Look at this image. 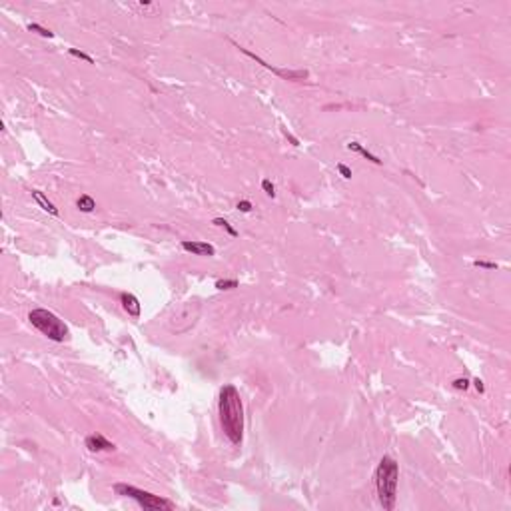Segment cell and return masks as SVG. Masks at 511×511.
<instances>
[{
  "instance_id": "14",
  "label": "cell",
  "mask_w": 511,
  "mask_h": 511,
  "mask_svg": "<svg viewBox=\"0 0 511 511\" xmlns=\"http://www.w3.org/2000/svg\"><path fill=\"white\" fill-rule=\"evenodd\" d=\"M212 224H214V226H220V228H224V230L230 234L232 238H236V236H238V230H236V228H232V226H230V224H228L224 218H216V220L212 222Z\"/></svg>"
},
{
  "instance_id": "16",
  "label": "cell",
  "mask_w": 511,
  "mask_h": 511,
  "mask_svg": "<svg viewBox=\"0 0 511 511\" xmlns=\"http://www.w3.org/2000/svg\"><path fill=\"white\" fill-rule=\"evenodd\" d=\"M68 54H70V56H74V58H80V60H86L88 64H92V62H94V58H92V56H88L86 52H82V50H78V48H68Z\"/></svg>"
},
{
  "instance_id": "9",
  "label": "cell",
  "mask_w": 511,
  "mask_h": 511,
  "mask_svg": "<svg viewBox=\"0 0 511 511\" xmlns=\"http://www.w3.org/2000/svg\"><path fill=\"white\" fill-rule=\"evenodd\" d=\"M182 248L190 254L194 256H214L216 254V248L208 244V242H190V240H184L182 242Z\"/></svg>"
},
{
  "instance_id": "19",
  "label": "cell",
  "mask_w": 511,
  "mask_h": 511,
  "mask_svg": "<svg viewBox=\"0 0 511 511\" xmlns=\"http://www.w3.org/2000/svg\"><path fill=\"white\" fill-rule=\"evenodd\" d=\"M473 266L483 268V270H497V264H495V262H485V260H475Z\"/></svg>"
},
{
  "instance_id": "7",
  "label": "cell",
  "mask_w": 511,
  "mask_h": 511,
  "mask_svg": "<svg viewBox=\"0 0 511 511\" xmlns=\"http://www.w3.org/2000/svg\"><path fill=\"white\" fill-rule=\"evenodd\" d=\"M84 443H86V447H88V450H90L92 453H100V452H114V450H116V445H114L112 441H108L104 435H100V433H92V435H88Z\"/></svg>"
},
{
  "instance_id": "4",
  "label": "cell",
  "mask_w": 511,
  "mask_h": 511,
  "mask_svg": "<svg viewBox=\"0 0 511 511\" xmlns=\"http://www.w3.org/2000/svg\"><path fill=\"white\" fill-rule=\"evenodd\" d=\"M114 491L116 495H122V497H130L134 499L138 505H142L144 509H160V511H170L174 509V503L168 501L160 495H154L150 491H144V489H138L134 485H128V483H114Z\"/></svg>"
},
{
  "instance_id": "13",
  "label": "cell",
  "mask_w": 511,
  "mask_h": 511,
  "mask_svg": "<svg viewBox=\"0 0 511 511\" xmlns=\"http://www.w3.org/2000/svg\"><path fill=\"white\" fill-rule=\"evenodd\" d=\"M26 28H28L30 32H36V34H40V36H44V38H54V32H52V30H48V28H44V26H40V24H36V22L28 24Z\"/></svg>"
},
{
  "instance_id": "21",
  "label": "cell",
  "mask_w": 511,
  "mask_h": 511,
  "mask_svg": "<svg viewBox=\"0 0 511 511\" xmlns=\"http://www.w3.org/2000/svg\"><path fill=\"white\" fill-rule=\"evenodd\" d=\"M236 208H238L240 212H244V214H248V212H252V208H254V206H252V202H250V200H240Z\"/></svg>"
},
{
  "instance_id": "22",
  "label": "cell",
  "mask_w": 511,
  "mask_h": 511,
  "mask_svg": "<svg viewBox=\"0 0 511 511\" xmlns=\"http://www.w3.org/2000/svg\"><path fill=\"white\" fill-rule=\"evenodd\" d=\"M282 132H284V136H286V138H288V140H290L294 146H300V140H297L295 136H292V134L288 132V128H282Z\"/></svg>"
},
{
  "instance_id": "10",
  "label": "cell",
  "mask_w": 511,
  "mask_h": 511,
  "mask_svg": "<svg viewBox=\"0 0 511 511\" xmlns=\"http://www.w3.org/2000/svg\"><path fill=\"white\" fill-rule=\"evenodd\" d=\"M30 196L34 198V202H36V204H38L42 210H44V212H48L50 216H58V208H56V206H54V204H52V202H50V200H48L44 194H42L40 190H30Z\"/></svg>"
},
{
  "instance_id": "3",
  "label": "cell",
  "mask_w": 511,
  "mask_h": 511,
  "mask_svg": "<svg viewBox=\"0 0 511 511\" xmlns=\"http://www.w3.org/2000/svg\"><path fill=\"white\" fill-rule=\"evenodd\" d=\"M28 319H30V324L42 334V335H46L48 339H52V342H66L70 332H68V326L62 322V319L58 315H54L50 310H44V308H36L28 314Z\"/></svg>"
},
{
  "instance_id": "8",
  "label": "cell",
  "mask_w": 511,
  "mask_h": 511,
  "mask_svg": "<svg viewBox=\"0 0 511 511\" xmlns=\"http://www.w3.org/2000/svg\"><path fill=\"white\" fill-rule=\"evenodd\" d=\"M120 302H122V308L126 310L128 315L140 317V314H142V306H140V300H138V297H136L134 294L122 292V294H120Z\"/></svg>"
},
{
  "instance_id": "11",
  "label": "cell",
  "mask_w": 511,
  "mask_h": 511,
  "mask_svg": "<svg viewBox=\"0 0 511 511\" xmlns=\"http://www.w3.org/2000/svg\"><path fill=\"white\" fill-rule=\"evenodd\" d=\"M348 150L361 154V156H364L368 162H372V164H375V166H381V164H383V162H381V160H379L375 154H372V152L368 150V148H364V146H361L359 142H355V140H354V142H348Z\"/></svg>"
},
{
  "instance_id": "15",
  "label": "cell",
  "mask_w": 511,
  "mask_h": 511,
  "mask_svg": "<svg viewBox=\"0 0 511 511\" xmlns=\"http://www.w3.org/2000/svg\"><path fill=\"white\" fill-rule=\"evenodd\" d=\"M238 286H240L238 280H218V282H216V288H218L220 292H224V290H236Z\"/></svg>"
},
{
  "instance_id": "23",
  "label": "cell",
  "mask_w": 511,
  "mask_h": 511,
  "mask_svg": "<svg viewBox=\"0 0 511 511\" xmlns=\"http://www.w3.org/2000/svg\"><path fill=\"white\" fill-rule=\"evenodd\" d=\"M473 386H475V390L479 392V393H485V386H483V381L477 377V379H473Z\"/></svg>"
},
{
  "instance_id": "5",
  "label": "cell",
  "mask_w": 511,
  "mask_h": 511,
  "mask_svg": "<svg viewBox=\"0 0 511 511\" xmlns=\"http://www.w3.org/2000/svg\"><path fill=\"white\" fill-rule=\"evenodd\" d=\"M200 312H202V306L198 302H186L182 306H178L172 315L168 319V328L172 334H186L190 332L192 328L196 326L198 317H200Z\"/></svg>"
},
{
  "instance_id": "17",
  "label": "cell",
  "mask_w": 511,
  "mask_h": 511,
  "mask_svg": "<svg viewBox=\"0 0 511 511\" xmlns=\"http://www.w3.org/2000/svg\"><path fill=\"white\" fill-rule=\"evenodd\" d=\"M452 386H453V390L465 392L467 388H470V379H467V377H457V379H453V381H452Z\"/></svg>"
},
{
  "instance_id": "18",
  "label": "cell",
  "mask_w": 511,
  "mask_h": 511,
  "mask_svg": "<svg viewBox=\"0 0 511 511\" xmlns=\"http://www.w3.org/2000/svg\"><path fill=\"white\" fill-rule=\"evenodd\" d=\"M262 190L266 192V194H268L270 198H274V196H275V188H274V184H272L270 180H262Z\"/></svg>"
},
{
  "instance_id": "20",
  "label": "cell",
  "mask_w": 511,
  "mask_h": 511,
  "mask_svg": "<svg viewBox=\"0 0 511 511\" xmlns=\"http://www.w3.org/2000/svg\"><path fill=\"white\" fill-rule=\"evenodd\" d=\"M337 172L342 174V178H346V180L352 178V168H348L346 164H337Z\"/></svg>"
},
{
  "instance_id": "6",
  "label": "cell",
  "mask_w": 511,
  "mask_h": 511,
  "mask_svg": "<svg viewBox=\"0 0 511 511\" xmlns=\"http://www.w3.org/2000/svg\"><path fill=\"white\" fill-rule=\"evenodd\" d=\"M238 48H240V52H242V54L250 56L252 60H256L258 64H262L264 68L272 70L275 76H280V78H284V80H292V82H295V80H306V78L310 76V72H308V70H282V68H275V66H272V64H268L266 60H262L260 56H256L254 52H250V50H246V48H242V46H238Z\"/></svg>"
},
{
  "instance_id": "2",
  "label": "cell",
  "mask_w": 511,
  "mask_h": 511,
  "mask_svg": "<svg viewBox=\"0 0 511 511\" xmlns=\"http://www.w3.org/2000/svg\"><path fill=\"white\" fill-rule=\"evenodd\" d=\"M375 491H377V499L379 505L392 511L395 507V499H397V481H399V465L393 457L383 455L375 467Z\"/></svg>"
},
{
  "instance_id": "1",
  "label": "cell",
  "mask_w": 511,
  "mask_h": 511,
  "mask_svg": "<svg viewBox=\"0 0 511 511\" xmlns=\"http://www.w3.org/2000/svg\"><path fill=\"white\" fill-rule=\"evenodd\" d=\"M218 413L224 435L234 443L240 445L244 439V403L240 392L228 383L220 390L218 395Z\"/></svg>"
},
{
  "instance_id": "12",
  "label": "cell",
  "mask_w": 511,
  "mask_h": 511,
  "mask_svg": "<svg viewBox=\"0 0 511 511\" xmlns=\"http://www.w3.org/2000/svg\"><path fill=\"white\" fill-rule=\"evenodd\" d=\"M76 208H78L80 212H84V214H90V212H94V210H96V202H94V198H92V196H88V194H82V196L76 200Z\"/></svg>"
}]
</instances>
